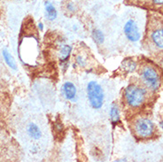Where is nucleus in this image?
I'll return each instance as SVG.
<instances>
[{
	"instance_id": "nucleus-1",
	"label": "nucleus",
	"mask_w": 163,
	"mask_h": 162,
	"mask_svg": "<svg viewBox=\"0 0 163 162\" xmlns=\"http://www.w3.org/2000/svg\"><path fill=\"white\" fill-rule=\"evenodd\" d=\"M143 39L144 50L154 61L163 62V18L149 11Z\"/></svg>"
},
{
	"instance_id": "nucleus-2",
	"label": "nucleus",
	"mask_w": 163,
	"mask_h": 162,
	"mask_svg": "<svg viewBox=\"0 0 163 162\" xmlns=\"http://www.w3.org/2000/svg\"><path fill=\"white\" fill-rule=\"evenodd\" d=\"M154 94L147 90L137 80L128 85L122 96V105L128 118L131 119L136 115L145 112V109L152 103Z\"/></svg>"
},
{
	"instance_id": "nucleus-3",
	"label": "nucleus",
	"mask_w": 163,
	"mask_h": 162,
	"mask_svg": "<svg viewBox=\"0 0 163 162\" xmlns=\"http://www.w3.org/2000/svg\"><path fill=\"white\" fill-rule=\"evenodd\" d=\"M137 68L138 81L152 93H157L163 84V74L160 67L152 60L143 58Z\"/></svg>"
},
{
	"instance_id": "nucleus-4",
	"label": "nucleus",
	"mask_w": 163,
	"mask_h": 162,
	"mask_svg": "<svg viewBox=\"0 0 163 162\" xmlns=\"http://www.w3.org/2000/svg\"><path fill=\"white\" fill-rule=\"evenodd\" d=\"M130 129L137 139H151L158 132L154 122L143 112L131 118Z\"/></svg>"
},
{
	"instance_id": "nucleus-5",
	"label": "nucleus",
	"mask_w": 163,
	"mask_h": 162,
	"mask_svg": "<svg viewBox=\"0 0 163 162\" xmlns=\"http://www.w3.org/2000/svg\"><path fill=\"white\" fill-rule=\"evenodd\" d=\"M87 96L91 106L94 109H100L104 104V90L95 81L87 84Z\"/></svg>"
},
{
	"instance_id": "nucleus-6",
	"label": "nucleus",
	"mask_w": 163,
	"mask_h": 162,
	"mask_svg": "<svg viewBox=\"0 0 163 162\" xmlns=\"http://www.w3.org/2000/svg\"><path fill=\"white\" fill-rule=\"evenodd\" d=\"M124 34L127 36V38L131 42H137L140 39V33L139 28L137 27V22L130 19L128 20L124 25Z\"/></svg>"
},
{
	"instance_id": "nucleus-7",
	"label": "nucleus",
	"mask_w": 163,
	"mask_h": 162,
	"mask_svg": "<svg viewBox=\"0 0 163 162\" xmlns=\"http://www.w3.org/2000/svg\"><path fill=\"white\" fill-rule=\"evenodd\" d=\"M62 91L65 96V98L70 101H75L76 100V95L77 91L75 86L70 82H67L63 84L62 87Z\"/></svg>"
},
{
	"instance_id": "nucleus-8",
	"label": "nucleus",
	"mask_w": 163,
	"mask_h": 162,
	"mask_svg": "<svg viewBox=\"0 0 163 162\" xmlns=\"http://www.w3.org/2000/svg\"><path fill=\"white\" fill-rule=\"evenodd\" d=\"M44 9H45V16H46L47 20H54L55 19L57 18L58 12L54 7V5L51 2L46 1L44 3Z\"/></svg>"
},
{
	"instance_id": "nucleus-9",
	"label": "nucleus",
	"mask_w": 163,
	"mask_h": 162,
	"mask_svg": "<svg viewBox=\"0 0 163 162\" xmlns=\"http://www.w3.org/2000/svg\"><path fill=\"white\" fill-rule=\"evenodd\" d=\"M27 132L29 134V136L33 138V139H39L42 136V132L40 130V128L35 123H29L27 127Z\"/></svg>"
},
{
	"instance_id": "nucleus-10",
	"label": "nucleus",
	"mask_w": 163,
	"mask_h": 162,
	"mask_svg": "<svg viewBox=\"0 0 163 162\" xmlns=\"http://www.w3.org/2000/svg\"><path fill=\"white\" fill-rule=\"evenodd\" d=\"M110 119L111 122L113 125L117 124L118 122H120V112H119V107L118 106L113 103L111 108H110Z\"/></svg>"
},
{
	"instance_id": "nucleus-11",
	"label": "nucleus",
	"mask_w": 163,
	"mask_h": 162,
	"mask_svg": "<svg viewBox=\"0 0 163 162\" xmlns=\"http://www.w3.org/2000/svg\"><path fill=\"white\" fill-rule=\"evenodd\" d=\"M71 51H72V47L68 44H64L61 46L60 50H59V59L62 61V62H65L69 55L71 53Z\"/></svg>"
},
{
	"instance_id": "nucleus-12",
	"label": "nucleus",
	"mask_w": 163,
	"mask_h": 162,
	"mask_svg": "<svg viewBox=\"0 0 163 162\" xmlns=\"http://www.w3.org/2000/svg\"><path fill=\"white\" fill-rule=\"evenodd\" d=\"M3 57H4V59L5 61V63L14 70H16L17 68V66H16V62L14 58V57L11 55V53L7 51V50H4L3 51Z\"/></svg>"
},
{
	"instance_id": "nucleus-13",
	"label": "nucleus",
	"mask_w": 163,
	"mask_h": 162,
	"mask_svg": "<svg viewBox=\"0 0 163 162\" xmlns=\"http://www.w3.org/2000/svg\"><path fill=\"white\" fill-rule=\"evenodd\" d=\"M92 37L94 39V41L98 44H101L103 42H104V35L103 33L98 30V29H94L93 32H92Z\"/></svg>"
},
{
	"instance_id": "nucleus-14",
	"label": "nucleus",
	"mask_w": 163,
	"mask_h": 162,
	"mask_svg": "<svg viewBox=\"0 0 163 162\" xmlns=\"http://www.w3.org/2000/svg\"><path fill=\"white\" fill-rule=\"evenodd\" d=\"M137 63L134 62L133 60H126L124 62V69L127 71L128 73H132L134 72L137 69Z\"/></svg>"
},
{
	"instance_id": "nucleus-15",
	"label": "nucleus",
	"mask_w": 163,
	"mask_h": 162,
	"mask_svg": "<svg viewBox=\"0 0 163 162\" xmlns=\"http://www.w3.org/2000/svg\"><path fill=\"white\" fill-rule=\"evenodd\" d=\"M76 63H77L80 67H82V68H83V67L85 66V64H86L85 59H84L82 56H77V57H76Z\"/></svg>"
},
{
	"instance_id": "nucleus-16",
	"label": "nucleus",
	"mask_w": 163,
	"mask_h": 162,
	"mask_svg": "<svg viewBox=\"0 0 163 162\" xmlns=\"http://www.w3.org/2000/svg\"><path fill=\"white\" fill-rule=\"evenodd\" d=\"M67 8H68V11H70V12H74L75 11V5L73 4V3H68V5H67Z\"/></svg>"
},
{
	"instance_id": "nucleus-17",
	"label": "nucleus",
	"mask_w": 163,
	"mask_h": 162,
	"mask_svg": "<svg viewBox=\"0 0 163 162\" xmlns=\"http://www.w3.org/2000/svg\"><path fill=\"white\" fill-rule=\"evenodd\" d=\"M38 28H39V30H41V31L44 29V25H43V23L40 22V23L38 24Z\"/></svg>"
},
{
	"instance_id": "nucleus-18",
	"label": "nucleus",
	"mask_w": 163,
	"mask_h": 162,
	"mask_svg": "<svg viewBox=\"0 0 163 162\" xmlns=\"http://www.w3.org/2000/svg\"><path fill=\"white\" fill-rule=\"evenodd\" d=\"M160 126H161V129L163 130V121H162V122H160Z\"/></svg>"
}]
</instances>
